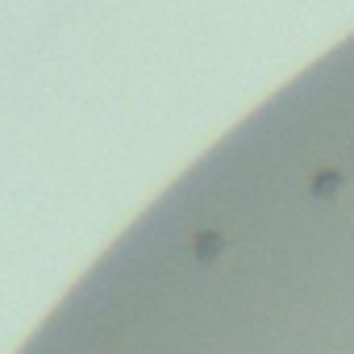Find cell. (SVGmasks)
I'll return each instance as SVG.
<instances>
[{
	"label": "cell",
	"mask_w": 354,
	"mask_h": 354,
	"mask_svg": "<svg viewBox=\"0 0 354 354\" xmlns=\"http://www.w3.org/2000/svg\"><path fill=\"white\" fill-rule=\"evenodd\" d=\"M342 184H346V175H342L337 167H325V171H317V175H313V196L329 201V196H337V192H342Z\"/></svg>",
	"instance_id": "1"
},
{
	"label": "cell",
	"mask_w": 354,
	"mask_h": 354,
	"mask_svg": "<svg viewBox=\"0 0 354 354\" xmlns=\"http://www.w3.org/2000/svg\"><path fill=\"white\" fill-rule=\"evenodd\" d=\"M221 246H225L221 234H201V238H196V254H201V259H217Z\"/></svg>",
	"instance_id": "2"
}]
</instances>
